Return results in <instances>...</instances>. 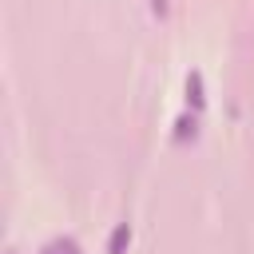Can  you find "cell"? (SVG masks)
Segmentation results:
<instances>
[{"label": "cell", "mask_w": 254, "mask_h": 254, "mask_svg": "<svg viewBox=\"0 0 254 254\" xmlns=\"http://www.w3.org/2000/svg\"><path fill=\"white\" fill-rule=\"evenodd\" d=\"M206 107V79H202V71L194 67L190 75H187V111H202Z\"/></svg>", "instance_id": "1"}, {"label": "cell", "mask_w": 254, "mask_h": 254, "mask_svg": "<svg viewBox=\"0 0 254 254\" xmlns=\"http://www.w3.org/2000/svg\"><path fill=\"white\" fill-rule=\"evenodd\" d=\"M127 246H131V222H115L111 234H107L103 254H127Z\"/></svg>", "instance_id": "2"}, {"label": "cell", "mask_w": 254, "mask_h": 254, "mask_svg": "<svg viewBox=\"0 0 254 254\" xmlns=\"http://www.w3.org/2000/svg\"><path fill=\"white\" fill-rule=\"evenodd\" d=\"M194 135H198V115H194V111H183V115L175 119L171 139H175V143H187V139H194Z\"/></svg>", "instance_id": "3"}, {"label": "cell", "mask_w": 254, "mask_h": 254, "mask_svg": "<svg viewBox=\"0 0 254 254\" xmlns=\"http://www.w3.org/2000/svg\"><path fill=\"white\" fill-rule=\"evenodd\" d=\"M40 254H79V242L75 238H52Z\"/></svg>", "instance_id": "4"}, {"label": "cell", "mask_w": 254, "mask_h": 254, "mask_svg": "<svg viewBox=\"0 0 254 254\" xmlns=\"http://www.w3.org/2000/svg\"><path fill=\"white\" fill-rule=\"evenodd\" d=\"M151 12L155 16H167V0H151Z\"/></svg>", "instance_id": "5"}, {"label": "cell", "mask_w": 254, "mask_h": 254, "mask_svg": "<svg viewBox=\"0 0 254 254\" xmlns=\"http://www.w3.org/2000/svg\"><path fill=\"white\" fill-rule=\"evenodd\" d=\"M8 254H16V250H8Z\"/></svg>", "instance_id": "6"}]
</instances>
